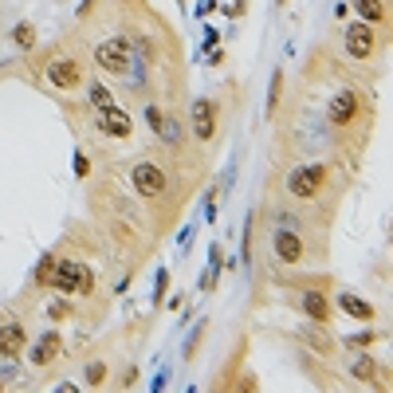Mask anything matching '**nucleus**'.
I'll use <instances>...</instances> for the list:
<instances>
[{
    "label": "nucleus",
    "instance_id": "nucleus-1",
    "mask_svg": "<svg viewBox=\"0 0 393 393\" xmlns=\"http://www.w3.org/2000/svg\"><path fill=\"white\" fill-rule=\"evenodd\" d=\"M52 287H60L63 295H87L94 291V272L79 260H55V275H52Z\"/></svg>",
    "mask_w": 393,
    "mask_h": 393
},
{
    "label": "nucleus",
    "instance_id": "nucleus-2",
    "mask_svg": "<svg viewBox=\"0 0 393 393\" xmlns=\"http://www.w3.org/2000/svg\"><path fill=\"white\" fill-rule=\"evenodd\" d=\"M326 185V165H299L287 173V193L295 201H315Z\"/></svg>",
    "mask_w": 393,
    "mask_h": 393
},
{
    "label": "nucleus",
    "instance_id": "nucleus-3",
    "mask_svg": "<svg viewBox=\"0 0 393 393\" xmlns=\"http://www.w3.org/2000/svg\"><path fill=\"white\" fill-rule=\"evenodd\" d=\"M130 60H134V52H130L126 40H106V43H99V48H94V63H99L106 75H126Z\"/></svg>",
    "mask_w": 393,
    "mask_h": 393
},
{
    "label": "nucleus",
    "instance_id": "nucleus-4",
    "mask_svg": "<svg viewBox=\"0 0 393 393\" xmlns=\"http://www.w3.org/2000/svg\"><path fill=\"white\" fill-rule=\"evenodd\" d=\"M189 122H193V134L201 138V142H213L216 126H221V106H216L213 99H196V103L189 106Z\"/></svg>",
    "mask_w": 393,
    "mask_h": 393
},
{
    "label": "nucleus",
    "instance_id": "nucleus-5",
    "mask_svg": "<svg viewBox=\"0 0 393 393\" xmlns=\"http://www.w3.org/2000/svg\"><path fill=\"white\" fill-rule=\"evenodd\" d=\"M130 181H134V189L142 196H150V201H154V196H162L165 185H170V181H165V170L157 162H138L134 173H130Z\"/></svg>",
    "mask_w": 393,
    "mask_h": 393
},
{
    "label": "nucleus",
    "instance_id": "nucleus-6",
    "mask_svg": "<svg viewBox=\"0 0 393 393\" xmlns=\"http://www.w3.org/2000/svg\"><path fill=\"white\" fill-rule=\"evenodd\" d=\"M346 52H350L354 60H370V55L377 52L374 24H350V28H346Z\"/></svg>",
    "mask_w": 393,
    "mask_h": 393
},
{
    "label": "nucleus",
    "instance_id": "nucleus-7",
    "mask_svg": "<svg viewBox=\"0 0 393 393\" xmlns=\"http://www.w3.org/2000/svg\"><path fill=\"white\" fill-rule=\"evenodd\" d=\"M326 118H331V126H350V122L358 118V94L338 91L331 99V106H326Z\"/></svg>",
    "mask_w": 393,
    "mask_h": 393
},
{
    "label": "nucleus",
    "instance_id": "nucleus-8",
    "mask_svg": "<svg viewBox=\"0 0 393 393\" xmlns=\"http://www.w3.org/2000/svg\"><path fill=\"white\" fill-rule=\"evenodd\" d=\"M48 75H52V83L60 87V91H75V87L83 83L75 60H52V63H48Z\"/></svg>",
    "mask_w": 393,
    "mask_h": 393
},
{
    "label": "nucleus",
    "instance_id": "nucleus-9",
    "mask_svg": "<svg viewBox=\"0 0 393 393\" xmlns=\"http://www.w3.org/2000/svg\"><path fill=\"white\" fill-rule=\"evenodd\" d=\"M334 303H338V311H342V315L358 319V323H370V319L377 315V311H374V303H366L362 295H354V291H338V299H334Z\"/></svg>",
    "mask_w": 393,
    "mask_h": 393
},
{
    "label": "nucleus",
    "instance_id": "nucleus-10",
    "mask_svg": "<svg viewBox=\"0 0 393 393\" xmlns=\"http://www.w3.org/2000/svg\"><path fill=\"white\" fill-rule=\"evenodd\" d=\"M275 256L283 260V264H299L303 256H307V244H303L295 232H275Z\"/></svg>",
    "mask_w": 393,
    "mask_h": 393
},
{
    "label": "nucleus",
    "instance_id": "nucleus-11",
    "mask_svg": "<svg viewBox=\"0 0 393 393\" xmlns=\"http://www.w3.org/2000/svg\"><path fill=\"white\" fill-rule=\"evenodd\" d=\"M24 346H28V334H24V326H20V323H4V326H0V354H4V358L24 354Z\"/></svg>",
    "mask_w": 393,
    "mask_h": 393
},
{
    "label": "nucleus",
    "instance_id": "nucleus-12",
    "mask_svg": "<svg viewBox=\"0 0 393 393\" xmlns=\"http://www.w3.org/2000/svg\"><path fill=\"white\" fill-rule=\"evenodd\" d=\"M99 126H103V134H111V138H130V130H134V122H130V114L126 111H106L103 118H99Z\"/></svg>",
    "mask_w": 393,
    "mask_h": 393
},
{
    "label": "nucleus",
    "instance_id": "nucleus-13",
    "mask_svg": "<svg viewBox=\"0 0 393 393\" xmlns=\"http://www.w3.org/2000/svg\"><path fill=\"white\" fill-rule=\"evenodd\" d=\"M303 315H311L315 323H331V303H326L323 291H307L303 295Z\"/></svg>",
    "mask_w": 393,
    "mask_h": 393
},
{
    "label": "nucleus",
    "instance_id": "nucleus-14",
    "mask_svg": "<svg viewBox=\"0 0 393 393\" xmlns=\"http://www.w3.org/2000/svg\"><path fill=\"white\" fill-rule=\"evenodd\" d=\"M55 354H60V334H43L40 346L32 350V366H48Z\"/></svg>",
    "mask_w": 393,
    "mask_h": 393
},
{
    "label": "nucleus",
    "instance_id": "nucleus-15",
    "mask_svg": "<svg viewBox=\"0 0 393 393\" xmlns=\"http://www.w3.org/2000/svg\"><path fill=\"white\" fill-rule=\"evenodd\" d=\"M354 9L362 12L366 24H385V0H354Z\"/></svg>",
    "mask_w": 393,
    "mask_h": 393
},
{
    "label": "nucleus",
    "instance_id": "nucleus-16",
    "mask_svg": "<svg viewBox=\"0 0 393 393\" xmlns=\"http://www.w3.org/2000/svg\"><path fill=\"white\" fill-rule=\"evenodd\" d=\"M350 374L358 377V382L374 385L377 377H382V370H377V362H374V358H358V362H354V366H350Z\"/></svg>",
    "mask_w": 393,
    "mask_h": 393
},
{
    "label": "nucleus",
    "instance_id": "nucleus-17",
    "mask_svg": "<svg viewBox=\"0 0 393 393\" xmlns=\"http://www.w3.org/2000/svg\"><path fill=\"white\" fill-rule=\"evenodd\" d=\"M91 106L99 114H106V111H114V94L106 91V87H91Z\"/></svg>",
    "mask_w": 393,
    "mask_h": 393
},
{
    "label": "nucleus",
    "instance_id": "nucleus-18",
    "mask_svg": "<svg viewBox=\"0 0 393 393\" xmlns=\"http://www.w3.org/2000/svg\"><path fill=\"white\" fill-rule=\"evenodd\" d=\"M279 94H283V71H275V75H272V91H267V118L279 111Z\"/></svg>",
    "mask_w": 393,
    "mask_h": 393
},
{
    "label": "nucleus",
    "instance_id": "nucleus-19",
    "mask_svg": "<svg viewBox=\"0 0 393 393\" xmlns=\"http://www.w3.org/2000/svg\"><path fill=\"white\" fill-rule=\"evenodd\" d=\"M12 40H16V48H35V28L24 20V24L12 28Z\"/></svg>",
    "mask_w": 393,
    "mask_h": 393
},
{
    "label": "nucleus",
    "instance_id": "nucleus-20",
    "mask_svg": "<svg viewBox=\"0 0 393 393\" xmlns=\"http://www.w3.org/2000/svg\"><path fill=\"white\" fill-rule=\"evenodd\" d=\"M55 260H60V256H43V264L35 267V283H40V287H52V275H55Z\"/></svg>",
    "mask_w": 393,
    "mask_h": 393
},
{
    "label": "nucleus",
    "instance_id": "nucleus-21",
    "mask_svg": "<svg viewBox=\"0 0 393 393\" xmlns=\"http://www.w3.org/2000/svg\"><path fill=\"white\" fill-rule=\"evenodd\" d=\"M377 342V331H366V334H354V338H346V346L350 350H366V346H374Z\"/></svg>",
    "mask_w": 393,
    "mask_h": 393
},
{
    "label": "nucleus",
    "instance_id": "nucleus-22",
    "mask_svg": "<svg viewBox=\"0 0 393 393\" xmlns=\"http://www.w3.org/2000/svg\"><path fill=\"white\" fill-rule=\"evenodd\" d=\"M106 382V366L103 362H91V366H87V385H103Z\"/></svg>",
    "mask_w": 393,
    "mask_h": 393
},
{
    "label": "nucleus",
    "instance_id": "nucleus-23",
    "mask_svg": "<svg viewBox=\"0 0 393 393\" xmlns=\"http://www.w3.org/2000/svg\"><path fill=\"white\" fill-rule=\"evenodd\" d=\"M145 118H150V130H154V134H162V126H165V114L157 111V106H145Z\"/></svg>",
    "mask_w": 393,
    "mask_h": 393
},
{
    "label": "nucleus",
    "instance_id": "nucleus-24",
    "mask_svg": "<svg viewBox=\"0 0 393 393\" xmlns=\"http://www.w3.org/2000/svg\"><path fill=\"white\" fill-rule=\"evenodd\" d=\"M48 319H55V323H63V319H71V307H67V303H52V307H48Z\"/></svg>",
    "mask_w": 393,
    "mask_h": 393
},
{
    "label": "nucleus",
    "instance_id": "nucleus-25",
    "mask_svg": "<svg viewBox=\"0 0 393 393\" xmlns=\"http://www.w3.org/2000/svg\"><path fill=\"white\" fill-rule=\"evenodd\" d=\"M75 173H79V177H91V162H87L83 154L75 157Z\"/></svg>",
    "mask_w": 393,
    "mask_h": 393
},
{
    "label": "nucleus",
    "instance_id": "nucleus-26",
    "mask_svg": "<svg viewBox=\"0 0 393 393\" xmlns=\"http://www.w3.org/2000/svg\"><path fill=\"white\" fill-rule=\"evenodd\" d=\"M232 389H240V393H244V389H256V377H244V382H236V385H232Z\"/></svg>",
    "mask_w": 393,
    "mask_h": 393
},
{
    "label": "nucleus",
    "instance_id": "nucleus-27",
    "mask_svg": "<svg viewBox=\"0 0 393 393\" xmlns=\"http://www.w3.org/2000/svg\"><path fill=\"white\" fill-rule=\"evenodd\" d=\"M279 4H287V0H279Z\"/></svg>",
    "mask_w": 393,
    "mask_h": 393
}]
</instances>
